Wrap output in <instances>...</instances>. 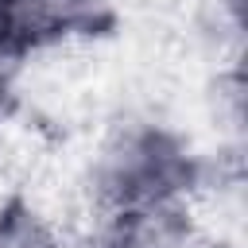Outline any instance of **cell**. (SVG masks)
Masks as SVG:
<instances>
[{"instance_id": "6da1fadb", "label": "cell", "mask_w": 248, "mask_h": 248, "mask_svg": "<svg viewBox=\"0 0 248 248\" xmlns=\"http://www.w3.org/2000/svg\"><path fill=\"white\" fill-rule=\"evenodd\" d=\"M205 186V159L174 124L151 116H128L112 124L89 155L85 190L97 209H159V205H190Z\"/></svg>"}, {"instance_id": "7a4b0ae2", "label": "cell", "mask_w": 248, "mask_h": 248, "mask_svg": "<svg viewBox=\"0 0 248 248\" xmlns=\"http://www.w3.org/2000/svg\"><path fill=\"white\" fill-rule=\"evenodd\" d=\"M116 19V0H0V58L16 66L27 54L101 35Z\"/></svg>"}, {"instance_id": "3957f363", "label": "cell", "mask_w": 248, "mask_h": 248, "mask_svg": "<svg viewBox=\"0 0 248 248\" xmlns=\"http://www.w3.org/2000/svg\"><path fill=\"white\" fill-rule=\"evenodd\" d=\"M81 248H194V217L190 205L105 213Z\"/></svg>"}, {"instance_id": "277c9868", "label": "cell", "mask_w": 248, "mask_h": 248, "mask_svg": "<svg viewBox=\"0 0 248 248\" xmlns=\"http://www.w3.org/2000/svg\"><path fill=\"white\" fill-rule=\"evenodd\" d=\"M0 248H78V244L31 198L8 194L0 202Z\"/></svg>"}, {"instance_id": "5b68a950", "label": "cell", "mask_w": 248, "mask_h": 248, "mask_svg": "<svg viewBox=\"0 0 248 248\" xmlns=\"http://www.w3.org/2000/svg\"><path fill=\"white\" fill-rule=\"evenodd\" d=\"M8 112H12V66L0 62V132L8 124Z\"/></svg>"}, {"instance_id": "8992f818", "label": "cell", "mask_w": 248, "mask_h": 248, "mask_svg": "<svg viewBox=\"0 0 248 248\" xmlns=\"http://www.w3.org/2000/svg\"><path fill=\"white\" fill-rule=\"evenodd\" d=\"M0 62H4V58H0ZM4 66H8V62H4Z\"/></svg>"}]
</instances>
